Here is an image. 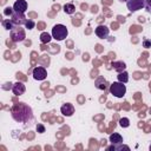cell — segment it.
Returning <instances> with one entry per match:
<instances>
[{
  "instance_id": "3957f363",
  "label": "cell",
  "mask_w": 151,
  "mask_h": 151,
  "mask_svg": "<svg viewBox=\"0 0 151 151\" xmlns=\"http://www.w3.org/2000/svg\"><path fill=\"white\" fill-rule=\"evenodd\" d=\"M110 93L117 98H123L126 93V86L124 85V83L114 81L110 84Z\"/></svg>"
},
{
  "instance_id": "8fae6325",
  "label": "cell",
  "mask_w": 151,
  "mask_h": 151,
  "mask_svg": "<svg viewBox=\"0 0 151 151\" xmlns=\"http://www.w3.org/2000/svg\"><path fill=\"white\" fill-rule=\"evenodd\" d=\"M12 91H13V93H14L15 96H21V94L25 93L26 87H25L24 83H21V81H17L15 84H13V86H12Z\"/></svg>"
},
{
  "instance_id": "44dd1931",
  "label": "cell",
  "mask_w": 151,
  "mask_h": 151,
  "mask_svg": "<svg viewBox=\"0 0 151 151\" xmlns=\"http://www.w3.org/2000/svg\"><path fill=\"white\" fill-rule=\"evenodd\" d=\"M37 131H38L39 133H44V132H45V126H44L42 124H38V125H37Z\"/></svg>"
},
{
  "instance_id": "ac0fdd59",
  "label": "cell",
  "mask_w": 151,
  "mask_h": 151,
  "mask_svg": "<svg viewBox=\"0 0 151 151\" xmlns=\"http://www.w3.org/2000/svg\"><path fill=\"white\" fill-rule=\"evenodd\" d=\"M51 39H52V37H51V35H50L48 33H46V32L41 33V35H40V41H41L42 44L50 42V41H51Z\"/></svg>"
},
{
  "instance_id": "52a82bcc",
  "label": "cell",
  "mask_w": 151,
  "mask_h": 151,
  "mask_svg": "<svg viewBox=\"0 0 151 151\" xmlns=\"http://www.w3.org/2000/svg\"><path fill=\"white\" fill-rule=\"evenodd\" d=\"M11 21L15 25V26H20V25H25L26 22V18H25V13H20V12H13L11 15Z\"/></svg>"
},
{
  "instance_id": "9c48e42d",
  "label": "cell",
  "mask_w": 151,
  "mask_h": 151,
  "mask_svg": "<svg viewBox=\"0 0 151 151\" xmlns=\"http://www.w3.org/2000/svg\"><path fill=\"white\" fill-rule=\"evenodd\" d=\"M94 85H96V87H97L98 90H100V91H105V90L110 88V84H109V81H107L104 77H98V78L94 80Z\"/></svg>"
},
{
  "instance_id": "2e32d148",
  "label": "cell",
  "mask_w": 151,
  "mask_h": 151,
  "mask_svg": "<svg viewBox=\"0 0 151 151\" xmlns=\"http://www.w3.org/2000/svg\"><path fill=\"white\" fill-rule=\"evenodd\" d=\"M117 78H118V81H120V83H124V84H126V83L129 81V73H127L126 71H123V72L118 73Z\"/></svg>"
},
{
  "instance_id": "7c38bea8",
  "label": "cell",
  "mask_w": 151,
  "mask_h": 151,
  "mask_svg": "<svg viewBox=\"0 0 151 151\" xmlns=\"http://www.w3.org/2000/svg\"><path fill=\"white\" fill-rule=\"evenodd\" d=\"M60 111H61V113H63L64 116L71 117V116L74 113V106H73L72 104H70V103H66V104H64V105L60 107Z\"/></svg>"
},
{
  "instance_id": "603a6c76",
  "label": "cell",
  "mask_w": 151,
  "mask_h": 151,
  "mask_svg": "<svg viewBox=\"0 0 151 151\" xmlns=\"http://www.w3.org/2000/svg\"><path fill=\"white\" fill-rule=\"evenodd\" d=\"M143 45H144V47H151V41H149V40H144V42H143Z\"/></svg>"
},
{
  "instance_id": "5bb4252c",
  "label": "cell",
  "mask_w": 151,
  "mask_h": 151,
  "mask_svg": "<svg viewBox=\"0 0 151 151\" xmlns=\"http://www.w3.org/2000/svg\"><path fill=\"white\" fill-rule=\"evenodd\" d=\"M111 66H112L113 70H114L116 72H118V73L125 71V68H126V64H125L124 61H113V63L111 64Z\"/></svg>"
},
{
  "instance_id": "30bf717a",
  "label": "cell",
  "mask_w": 151,
  "mask_h": 151,
  "mask_svg": "<svg viewBox=\"0 0 151 151\" xmlns=\"http://www.w3.org/2000/svg\"><path fill=\"white\" fill-rule=\"evenodd\" d=\"M13 11L25 13L27 11V1L26 0H17L13 5Z\"/></svg>"
},
{
  "instance_id": "5b68a950",
  "label": "cell",
  "mask_w": 151,
  "mask_h": 151,
  "mask_svg": "<svg viewBox=\"0 0 151 151\" xmlns=\"http://www.w3.org/2000/svg\"><path fill=\"white\" fill-rule=\"evenodd\" d=\"M126 7L130 12H137L145 7V2L144 0H129L126 1Z\"/></svg>"
},
{
  "instance_id": "7402d4cb",
  "label": "cell",
  "mask_w": 151,
  "mask_h": 151,
  "mask_svg": "<svg viewBox=\"0 0 151 151\" xmlns=\"http://www.w3.org/2000/svg\"><path fill=\"white\" fill-rule=\"evenodd\" d=\"M145 2V8L147 12H151V0H144Z\"/></svg>"
},
{
  "instance_id": "9a60e30c",
  "label": "cell",
  "mask_w": 151,
  "mask_h": 151,
  "mask_svg": "<svg viewBox=\"0 0 151 151\" xmlns=\"http://www.w3.org/2000/svg\"><path fill=\"white\" fill-rule=\"evenodd\" d=\"M63 9H64V12L66 14H73L76 12V6L73 4H65Z\"/></svg>"
},
{
  "instance_id": "e0dca14e",
  "label": "cell",
  "mask_w": 151,
  "mask_h": 151,
  "mask_svg": "<svg viewBox=\"0 0 151 151\" xmlns=\"http://www.w3.org/2000/svg\"><path fill=\"white\" fill-rule=\"evenodd\" d=\"M2 26L6 28V29H8V31H11V29H13L14 28V24L11 21V19H5V20H2Z\"/></svg>"
},
{
  "instance_id": "ba28073f",
  "label": "cell",
  "mask_w": 151,
  "mask_h": 151,
  "mask_svg": "<svg viewBox=\"0 0 151 151\" xmlns=\"http://www.w3.org/2000/svg\"><path fill=\"white\" fill-rule=\"evenodd\" d=\"M94 33H96V35H97L98 38H100V39H106V38L109 37V34H110V28H109L107 26H105V25H99V26L96 27Z\"/></svg>"
},
{
  "instance_id": "cb8c5ba5",
  "label": "cell",
  "mask_w": 151,
  "mask_h": 151,
  "mask_svg": "<svg viewBox=\"0 0 151 151\" xmlns=\"http://www.w3.org/2000/svg\"><path fill=\"white\" fill-rule=\"evenodd\" d=\"M120 1H129V0H120Z\"/></svg>"
},
{
  "instance_id": "277c9868",
  "label": "cell",
  "mask_w": 151,
  "mask_h": 151,
  "mask_svg": "<svg viewBox=\"0 0 151 151\" xmlns=\"http://www.w3.org/2000/svg\"><path fill=\"white\" fill-rule=\"evenodd\" d=\"M26 38L25 31L20 27V26H15L13 29H11V39L14 42H19V41H24Z\"/></svg>"
},
{
  "instance_id": "d4e9b609",
  "label": "cell",
  "mask_w": 151,
  "mask_h": 151,
  "mask_svg": "<svg viewBox=\"0 0 151 151\" xmlns=\"http://www.w3.org/2000/svg\"><path fill=\"white\" fill-rule=\"evenodd\" d=\"M150 150H151V145H150Z\"/></svg>"
},
{
  "instance_id": "8992f818",
  "label": "cell",
  "mask_w": 151,
  "mask_h": 151,
  "mask_svg": "<svg viewBox=\"0 0 151 151\" xmlns=\"http://www.w3.org/2000/svg\"><path fill=\"white\" fill-rule=\"evenodd\" d=\"M32 76H33V78H34L35 80H44V79H46V77H47V71H46V68L42 67V66H37V67L33 68Z\"/></svg>"
},
{
  "instance_id": "6da1fadb",
  "label": "cell",
  "mask_w": 151,
  "mask_h": 151,
  "mask_svg": "<svg viewBox=\"0 0 151 151\" xmlns=\"http://www.w3.org/2000/svg\"><path fill=\"white\" fill-rule=\"evenodd\" d=\"M11 113H12V117L14 118V120H17L19 123H26L33 118L32 109L28 105H26L25 103H19V104L14 105L11 109Z\"/></svg>"
},
{
  "instance_id": "d6986e66",
  "label": "cell",
  "mask_w": 151,
  "mask_h": 151,
  "mask_svg": "<svg viewBox=\"0 0 151 151\" xmlns=\"http://www.w3.org/2000/svg\"><path fill=\"white\" fill-rule=\"evenodd\" d=\"M119 125L122 126V127H129L130 126V120H129V118H120L119 119Z\"/></svg>"
},
{
  "instance_id": "4fadbf2b",
  "label": "cell",
  "mask_w": 151,
  "mask_h": 151,
  "mask_svg": "<svg viewBox=\"0 0 151 151\" xmlns=\"http://www.w3.org/2000/svg\"><path fill=\"white\" fill-rule=\"evenodd\" d=\"M110 142H111V144H113V145L123 144V137H122L119 133L113 132L112 134H110Z\"/></svg>"
},
{
  "instance_id": "7a4b0ae2",
  "label": "cell",
  "mask_w": 151,
  "mask_h": 151,
  "mask_svg": "<svg viewBox=\"0 0 151 151\" xmlns=\"http://www.w3.org/2000/svg\"><path fill=\"white\" fill-rule=\"evenodd\" d=\"M68 35V29L65 25L63 24H57L53 26L52 28V38L58 40V41H61L64 39H66Z\"/></svg>"
},
{
  "instance_id": "ffe728a7",
  "label": "cell",
  "mask_w": 151,
  "mask_h": 151,
  "mask_svg": "<svg viewBox=\"0 0 151 151\" xmlns=\"http://www.w3.org/2000/svg\"><path fill=\"white\" fill-rule=\"evenodd\" d=\"M34 26H35V22H34L33 20H26V22H25V27H26V28L32 29Z\"/></svg>"
}]
</instances>
